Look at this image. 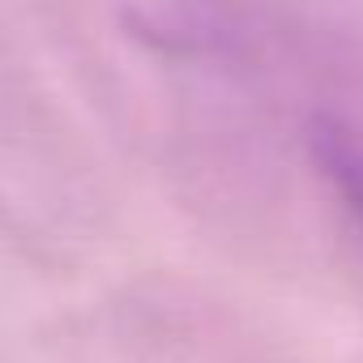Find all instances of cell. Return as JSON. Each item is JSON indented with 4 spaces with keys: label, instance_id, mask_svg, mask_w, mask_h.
I'll list each match as a JSON object with an SVG mask.
<instances>
[{
    "label": "cell",
    "instance_id": "obj_2",
    "mask_svg": "<svg viewBox=\"0 0 363 363\" xmlns=\"http://www.w3.org/2000/svg\"><path fill=\"white\" fill-rule=\"evenodd\" d=\"M303 150L329 197L363 227V94H320L303 111Z\"/></svg>",
    "mask_w": 363,
    "mask_h": 363
},
{
    "label": "cell",
    "instance_id": "obj_1",
    "mask_svg": "<svg viewBox=\"0 0 363 363\" xmlns=\"http://www.w3.org/2000/svg\"><path fill=\"white\" fill-rule=\"evenodd\" d=\"M116 18L175 65H244L261 39L248 0H116Z\"/></svg>",
    "mask_w": 363,
    "mask_h": 363
}]
</instances>
